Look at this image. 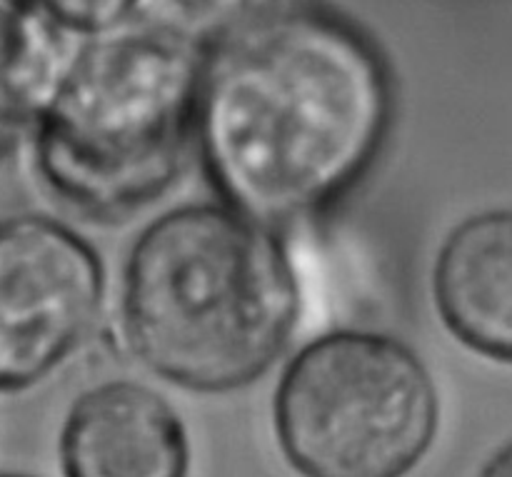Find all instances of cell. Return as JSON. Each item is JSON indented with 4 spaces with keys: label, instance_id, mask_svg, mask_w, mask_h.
Instances as JSON below:
<instances>
[{
    "label": "cell",
    "instance_id": "1",
    "mask_svg": "<svg viewBox=\"0 0 512 477\" xmlns=\"http://www.w3.org/2000/svg\"><path fill=\"white\" fill-rule=\"evenodd\" d=\"M388 68L345 20L293 10L205 60L195 143L225 205L275 225L320 215L378 160Z\"/></svg>",
    "mask_w": 512,
    "mask_h": 477
},
{
    "label": "cell",
    "instance_id": "2",
    "mask_svg": "<svg viewBox=\"0 0 512 477\" xmlns=\"http://www.w3.org/2000/svg\"><path fill=\"white\" fill-rule=\"evenodd\" d=\"M118 310L143 368L190 393H233L293 343L298 273L270 225L225 203L178 205L135 238Z\"/></svg>",
    "mask_w": 512,
    "mask_h": 477
},
{
    "label": "cell",
    "instance_id": "3",
    "mask_svg": "<svg viewBox=\"0 0 512 477\" xmlns=\"http://www.w3.org/2000/svg\"><path fill=\"white\" fill-rule=\"evenodd\" d=\"M205 60L140 20L90 35L38 108L35 155L53 193L95 220L158 200L195 140Z\"/></svg>",
    "mask_w": 512,
    "mask_h": 477
},
{
    "label": "cell",
    "instance_id": "4",
    "mask_svg": "<svg viewBox=\"0 0 512 477\" xmlns=\"http://www.w3.org/2000/svg\"><path fill=\"white\" fill-rule=\"evenodd\" d=\"M273 428L300 477H405L433 448L440 395L403 340L330 330L285 365Z\"/></svg>",
    "mask_w": 512,
    "mask_h": 477
},
{
    "label": "cell",
    "instance_id": "5",
    "mask_svg": "<svg viewBox=\"0 0 512 477\" xmlns=\"http://www.w3.org/2000/svg\"><path fill=\"white\" fill-rule=\"evenodd\" d=\"M105 295L100 253L45 215L0 218V393L60 368L95 328Z\"/></svg>",
    "mask_w": 512,
    "mask_h": 477
},
{
    "label": "cell",
    "instance_id": "6",
    "mask_svg": "<svg viewBox=\"0 0 512 477\" xmlns=\"http://www.w3.org/2000/svg\"><path fill=\"white\" fill-rule=\"evenodd\" d=\"M63 477H188L190 438L178 410L135 380L85 390L58 435Z\"/></svg>",
    "mask_w": 512,
    "mask_h": 477
},
{
    "label": "cell",
    "instance_id": "7",
    "mask_svg": "<svg viewBox=\"0 0 512 477\" xmlns=\"http://www.w3.org/2000/svg\"><path fill=\"white\" fill-rule=\"evenodd\" d=\"M433 298L463 348L512 365V208L470 215L450 230L435 258Z\"/></svg>",
    "mask_w": 512,
    "mask_h": 477
},
{
    "label": "cell",
    "instance_id": "8",
    "mask_svg": "<svg viewBox=\"0 0 512 477\" xmlns=\"http://www.w3.org/2000/svg\"><path fill=\"white\" fill-rule=\"evenodd\" d=\"M295 3L298 0H138L135 15L140 23L213 55L298 10Z\"/></svg>",
    "mask_w": 512,
    "mask_h": 477
},
{
    "label": "cell",
    "instance_id": "9",
    "mask_svg": "<svg viewBox=\"0 0 512 477\" xmlns=\"http://www.w3.org/2000/svg\"><path fill=\"white\" fill-rule=\"evenodd\" d=\"M50 18L78 35H98L130 23L138 0H43Z\"/></svg>",
    "mask_w": 512,
    "mask_h": 477
},
{
    "label": "cell",
    "instance_id": "10",
    "mask_svg": "<svg viewBox=\"0 0 512 477\" xmlns=\"http://www.w3.org/2000/svg\"><path fill=\"white\" fill-rule=\"evenodd\" d=\"M478 477H512V440L483 465Z\"/></svg>",
    "mask_w": 512,
    "mask_h": 477
},
{
    "label": "cell",
    "instance_id": "11",
    "mask_svg": "<svg viewBox=\"0 0 512 477\" xmlns=\"http://www.w3.org/2000/svg\"><path fill=\"white\" fill-rule=\"evenodd\" d=\"M0 477H35V475H28V473H15V470H3Z\"/></svg>",
    "mask_w": 512,
    "mask_h": 477
}]
</instances>
